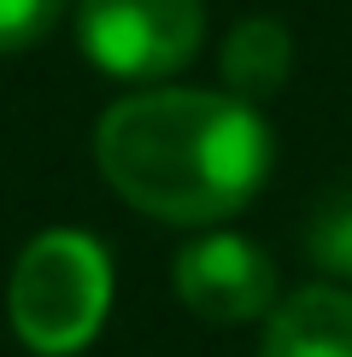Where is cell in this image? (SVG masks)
Listing matches in <instances>:
<instances>
[{"label": "cell", "mask_w": 352, "mask_h": 357, "mask_svg": "<svg viewBox=\"0 0 352 357\" xmlns=\"http://www.w3.org/2000/svg\"><path fill=\"white\" fill-rule=\"evenodd\" d=\"M94 158L135 211L165 222H217L235 217L270 176V129L241 94L153 88L100 117Z\"/></svg>", "instance_id": "obj_1"}, {"label": "cell", "mask_w": 352, "mask_h": 357, "mask_svg": "<svg viewBox=\"0 0 352 357\" xmlns=\"http://www.w3.org/2000/svg\"><path fill=\"white\" fill-rule=\"evenodd\" d=\"M112 305V264L94 234L77 229H47L24 246L12 270V328L29 351L41 357H71L94 340L100 317Z\"/></svg>", "instance_id": "obj_2"}, {"label": "cell", "mask_w": 352, "mask_h": 357, "mask_svg": "<svg viewBox=\"0 0 352 357\" xmlns=\"http://www.w3.org/2000/svg\"><path fill=\"white\" fill-rule=\"evenodd\" d=\"M77 36L106 77L153 82L200 53L205 6L200 0H82Z\"/></svg>", "instance_id": "obj_3"}, {"label": "cell", "mask_w": 352, "mask_h": 357, "mask_svg": "<svg viewBox=\"0 0 352 357\" xmlns=\"http://www.w3.org/2000/svg\"><path fill=\"white\" fill-rule=\"evenodd\" d=\"M176 299L205 322L264 317L276 305V264L241 234H205L176 252Z\"/></svg>", "instance_id": "obj_4"}, {"label": "cell", "mask_w": 352, "mask_h": 357, "mask_svg": "<svg viewBox=\"0 0 352 357\" xmlns=\"http://www.w3.org/2000/svg\"><path fill=\"white\" fill-rule=\"evenodd\" d=\"M258 357H352V293L300 287L270 310Z\"/></svg>", "instance_id": "obj_5"}, {"label": "cell", "mask_w": 352, "mask_h": 357, "mask_svg": "<svg viewBox=\"0 0 352 357\" xmlns=\"http://www.w3.org/2000/svg\"><path fill=\"white\" fill-rule=\"evenodd\" d=\"M293 65V36L282 18H241L223 41V82L241 100H264L288 82Z\"/></svg>", "instance_id": "obj_6"}, {"label": "cell", "mask_w": 352, "mask_h": 357, "mask_svg": "<svg viewBox=\"0 0 352 357\" xmlns=\"http://www.w3.org/2000/svg\"><path fill=\"white\" fill-rule=\"evenodd\" d=\"M305 252H311V264H323L329 275H352V188L329 193V199L311 211Z\"/></svg>", "instance_id": "obj_7"}, {"label": "cell", "mask_w": 352, "mask_h": 357, "mask_svg": "<svg viewBox=\"0 0 352 357\" xmlns=\"http://www.w3.org/2000/svg\"><path fill=\"white\" fill-rule=\"evenodd\" d=\"M65 0H0V53H18L59 24Z\"/></svg>", "instance_id": "obj_8"}]
</instances>
